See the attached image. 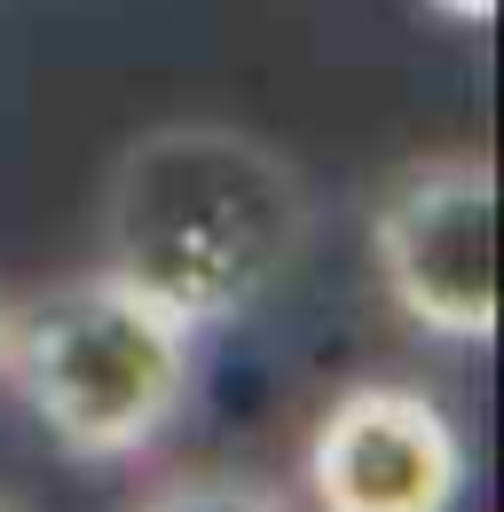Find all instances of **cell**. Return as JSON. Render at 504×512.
Here are the masks:
<instances>
[{
  "mask_svg": "<svg viewBox=\"0 0 504 512\" xmlns=\"http://www.w3.org/2000/svg\"><path fill=\"white\" fill-rule=\"evenodd\" d=\"M300 512H457L465 434L441 394L410 379H355L300 442Z\"/></svg>",
  "mask_w": 504,
  "mask_h": 512,
  "instance_id": "cell-4",
  "label": "cell"
},
{
  "mask_svg": "<svg viewBox=\"0 0 504 512\" xmlns=\"http://www.w3.org/2000/svg\"><path fill=\"white\" fill-rule=\"evenodd\" d=\"M308 245V190L284 150L229 119H166L111 158L95 260L197 331L252 316Z\"/></svg>",
  "mask_w": 504,
  "mask_h": 512,
  "instance_id": "cell-1",
  "label": "cell"
},
{
  "mask_svg": "<svg viewBox=\"0 0 504 512\" xmlns=\"http://www.w3.org/2000/svg\"><path fill=\"white\" fill-rule=\"evenodd\" d=\"M8 339H16V292H0V379H8Z\"/></svg>",
  "mask_w": 504,
  "mask_h": 512,
  "instance_id": "cell-7",
  "label": "cell"
},
{
  "mask_svg": "<svg viewBox=\"0 0 504 512\" xmlns=\"http://www.w3.org/2000/svg\"><path fill=\"white\" fill-rule=\"evenodd\" d=\"M205 331L103 260L16 292L8 394L79 465H134L189 418Z\"/></svg>",
  "mask_w": 504,
  "mask_h": 512,
  "instance_id": "cell-2",
  "label": "cell"
},
{
  "mask_svg": "<svg viewBox=\"0 0 504 512\" xmlns=\"http://www.w3.org/2000/svg\"><path fill=\"white\" fill-rule=\"evenodd\" d=\"M0 512H32V505H24V497H8V489H0Z\"/></svg>",
  "mask_w": 504,
  "mask_h": 512,
  "instance_id": "cell-8",
  "label": "cell"
},
{
  "mask_svg": "<svg viewBox=\"0 0 504 512\" xmlns=\"http://www.w3.org/2000/svg\"><path fill=\"white\" fill-rule=\"evenodd\" d=\"M371 268L386 308L434 347L497 339V166L489 150L410 158L371 205Z\"/></svg>",
  "mask_w": 504,
  "mask_h": 512,
  "instance_id": "cell-3",
  "label": "cell"
},
{
  "mask_svg": "<svg viewBox=\"0 0 504 512\" xmlns=\"http://www.w3.org/2000/svg\"><path fill=\"white\" fill-rule=\"evenodd\" d=\"M434 16H457V24H489L497 16V0H426Z\"/></svg>",
  "mask_w": 504,
  "mask_h": 512,
  "instance_id": "cell-6",
  "label": "cell"
},
{
  "mask_svg": "<svg viewBox=\"0 0 504 512\" xmlns=\"http://www.w3.org/2000/svg\"><path fill=\"white\" fill-rule=\"evenodd\" d=\"M126 512H300V497L245 465H182V473H158Z\"/></svg>",
  "mask_w": 504,
  "mask_h": 512,
  "instance_id": "cell-5",
  "label": "cell"
}]
</instances>
